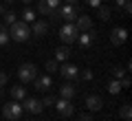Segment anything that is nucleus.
Masks as SVG:
<instances>
[{
  "mask_svg": "<svg viewBox=\"0 0 132 121\" xmlns=\"http://www.w3.org/2000/svg\"><path fill=\"white\" fill-rule=\"evenodd\" d=\"M29 37H31V27L27 22L15 20L9 27V40H13V42H27Z\"/></svg>",
  "mask_w": 132,
  "mask_h": 121,
  "instance_id": "nucleus-1",
  "label": "nucleus"
},
{
  "mask_svg": "<svg viewBox=\"0 0 132 121\" xmlns=\"http://www.w3.org/2000/svg\"><path fill=\"white\" fill-rule=\"evenodd\" d=\"M79 35V29L75 27V22H64V27L60 29V40L62 44H73Z\"/></svg>",
  "mask_w": 132,
  "mask_h": 121,
  "instance_id": "nucleus-2",
  "label": "nucleus"
},
{
  "mask_svg": "<svg viewBox=\"0 0 132 121\" xmlns=\"http://www.w3.org/2000/svg\"><path fill=\"white\" fill-rule=\"evenodd\" d=\"M22 103L20 101H15V99H11L9 103H5L2 106V115H5V119H9V121H15V119H20L22 117Z\"/></svg>",
  "mask_w": 132,
  "mask_h": 121,
  "instance_id": "nucleus-3",
  "label": "nucleus"
},
{
  "mask_svg": "<svg viewBox=\"0 0 132 121\" xmlns=\"http://www.w3.org/2000/svg\"><path fill=\"white\" fill-rule=\"evenodd\" d=\"M18 77H20L22 84H31L33 79L38 77V66L35 64H22L18 68Z\"/></svg>",
  "mask_w": 132,
  "mask_h": 121,
  "instance_id": "nucleus-4",
  "label": "nucleus"
},
{
  "mask_svg": "<svg viewBox=\"0 0 132 121\" xmlns=\"http://www.w3.org/2000/svg\"><path fill=\"white\" fill-rule=\"evenodd\" d=\"M22 110L31 112V115H40V112L44 110V106H42V101L35 99V97H24L22 99Z\"/></svg>",
  "mask_w": 132,
  "mask_h": 121,
  "instance_id": "nucleus-5",
  "label": "nucleus"
},
{
  "mask_svg": "<svg viewBox=\"0 0 132 121\" xmlns=\"http://www.w3.org/2000/svg\"><path fill=\"white\" fill-rule=\"evenodd\" d=\"M55 110H57V115L60 117H73V112H75V106L71 103V99H57L55 101Z\"/></svg>",
  "mask_w": 132,
  "mask_h": 121,
  "instance_id": "nucleus-6",
  "label": "nucleus"
},
{
  "mask_svg": "<svg viewBox=\"0 0 132 121\" xmlns=\"http://www.w3.org/2000/svg\"><path fill=\"white\" fill-rule=\"evenodd\" d=\"M95 40H97V31L90 29V31H81L79 35H77L75 42H79L81 49H88V46H93V44H95Z\"/></svg>",
  "mask_w": 132,
  "mask_h": 121,
  "instance_id": "nucleus-7",
  "label": "nucleus"
},
{
  "mask_svg": "<svg viewBox=\"0 0 132 121\" xmlns=\"http://www.w3.org/2000/svg\"><path fill=\"white\" fill-rule=\"evenodd\" d=\"M77 15H79L77 5H64V7H60V18L64 20V22H75Z\"/></svg>",
  "mask_w": 132,
  "mask_h": 121,
  "instance_id": "nucleus-8",
  "label": "nucleus"
},
{
  "mask_svg": "<svg viewBox=\"0 0 132 121\" xmlns=\"http://www.w3.org/2000/svg\"><path fill=\"white\" fill-rule=\"evenodd\" d=\"M128 40V31L123 27H114L112 31H110V42L114 44V46H121V44H126Z\"/></svg>",
  "mask_w": 132,
  "mask_h": 121,
  "instance_id": "nucleus-9",
  "label": "nucleus"
},
{
  "mask_svg": "<svg viewBox=\"0 0 132 121\" xmlns=\"http://www.w3.org/2000/svg\"><path fill=\"white\" fill-rule=\"evenodd\" d=\"M33 82H35V90H40V93H48V90L53 88V79H51V75H48V73L35 77Z\"/></svg>",
  "mask_w": 132,
  "mask_h": 121,
  "instance_id": "nucleus-10",
  "label": "nucleus"
},
{
  "mask_svg": "<svg viewBox=\"0 0 132 121\" xmlns=\"http://www.w3.org/2000/svg\"><path fill=\"white\" fill-rule=\"evenodd\" d=\"M57 73H60L64 79H75V77H79V68H77L75 64H66V62L57 68Z\"/></svg>",
  "mask_w": 132,
  "mask_h": 121,
  "instance_id": "nucleus-11",
  "label": "nucleus"
},
{
  "mask_svg": "<svg viewBox=\"0 0 132 121\" xmlns=\"http://www.w3.org/2000/svg\"><path fill=\"white\" fill-rule=\"evenodd\" d=\"M48 31V22H44V20H35L33 22V29H31V35L33 37H44Z\"/></svg>",
  "mask_w": 132,
  "mask_h": 121,
  "instance_id": "nucleus-12",
  "label": "nucleus"
},
{
  "mask_svg": "<svg viewBox=\"0 0 132 121\" xmlns=\"http://www.w3.org/2000/svg\"><path fill=\"white\" fill-rule=\"evenodd\" d=\"M75 27L79 29V33L81 31H90V29H93V20H90V15H86V13L77 15V18H75Z\"/></svg>",
  "mask_w": 132,
  "mask_h": 121,
  "instance_id": "nucleus-13",
  "label": "nucleus"
},
{
  "mask_svg": "<svg viewBox=\"0 0 132 121\" xmlns=\"http://www.w3.org/2000/svg\"><path fill=\"white\" fill-rule=\"evenodd\" d=\"M86 108L88 110H101L104 108V99L99 97V95H88L86 97Z\"/></svg>",
  "mask_w": 132,
  "mask_h": 121,
  "instance_id": "nucleus-14",
  "label": "nucleus"
},
{
  "mask_svg": "<svg viewBox=\"0 0 132 121\" xmlns=\"http://www.w3.org/2000/svg\"><path fill=\"white\" fill-rule=\"evenodd\" d=\"M60 95H62V99H73L77 95V86L75 84H62V88H60Z\"/></svg>",
  "mask_w": 132,
  "mask_h": 121,
  "instance_id": "nucleus-15",
  "label": "nucleus"
},
{
  "mask_svg": "<svg viewBox=\"0 0 132 121\" xmlns=\"http://www.w3.org/2000/svg\"><path fill=\"white\" fill-rule=\"evenodd\" d=\"M71 57V49H68V44H62V46L55 49V60L57 62H66Z\"/></svg>",
  "mask_w": 132,
  "mask_h": 121,
  "instance_id": "nucleus-16",
  "label": "nucleus"
},
{
  "mask_svg": "<svg viewBox=\"0 0 132 121\" xmlns=\"http://www.w3.org/2000/svg\"><path fill=\"white\" fill-rule=\"evenodd\" d=\"M9 95H11V99H15V101H22V99L27 97V88H24L22 84H18V86H13V88L9 90Z\"/></svg>",
  "mask_w": 132,
  "mask_h": 121,
  "instance_id": "nucleus-17",
  "label": "nucleus"
},
{
  "mask_svg": "<svg viewBox=\"0 0 132 121\" xmlns=\"http://www.w3.org/2000/svg\"><path fill=\"white\" fill-rule=\"evenodd\" d=\"M97 18L101 20V22H108V20H110V7L99 5V7H97Z\"/></svg>",
  "mask_w": 132,
  "mask_h": 121,
  "instance_id": "nucleus-18",
  "label": "nucleus"
},
{
  "mask_svg": "<svg viewBox=\"0 0 132 121\" xmlns=\"http://www.w3.org/2000/svg\"><path fill=\"white\" fill-rule=\"evenodd\" d=\"M106 88H108V93H110V95H119V93L123 90V88H121V82H119V79H110Z\"/></svg>",
  "mask_w": 132,
  "mask_h": 121,
  "instance_id": "nucleus-19",
  "label": "nucleus"
},
{
  "mask_svg": "<svg viewBox=\"0 0 132 121\" xmlns=\"http://www.w3.org/2000/svg\"><path fill=\"white\" fill-rule=\"evenodd\" d=\"M22 22H27V24H29V22H35V11L27 7V9L22 11Z\"/></svg>",
  "mask_w": 132,
  "mask_h": 121,
  "instance_id": "nucleus-20",
  "label": "nucleus"
},
{
  "mask_svg": "<svg viewBox=\"0 0 132 121\" xmlns=\"http://www.w3.org/2000/svg\"><path fill=\"white\" fill-rule=\"evenodd\" d=\"M119 115H121L123 121H130V117H132V108H130V103H123L121 110H119Z\"/></svg>",
  "mask_w": 132,
  "mask_h": 121,
  "instance_id": "nucleus-21",
  "label": "nucleus"
},
{
  "mask_svg": "<svg viewBox=\"0 0 132 121\" xmlns=\"http://www.w3.org/2000/svg\"><path fill=\"white\" fill-rule=\"evenodd\" d=\"M7 42H9V29L5 24H0V46H5Z\"/></svg>",
  "mask_w": 132,
  "mask_h": 121,
  "instance_id": "nucleus-22",
  "label": "nucleus"
},
{
  "mask_svg": "<svg viewBox=\"0 0 132 121\" xmlns=\"http://www.w3.org/2000/svg\"><path fill=\"white\" fill-rule=\"evenodd\" d=\"M2 18H5V27H11V24L18 20V15H15L13 11H5V15H2Z\"/></svg>",
  "mask_w": 132,
  "mask_h": 121,
  "instance_id": "nucleus-23",
  "label": "nucleus"
},
{
  "mask_svg": "<svg viewBox=\"0 0 132 121\" xmlns=\"http://www.w3.org/2000/svg\"><path fill=\"white\" fill-rule=\"evenodd\" d=\"M57 68H60V64H57V60H46V70H48V75L57 73Z\"/></svg>",
  "mask_w": 132,
  "mask_h": 121,
  "instance_id": "nucleus-24",
  "label": "nucleus"
},
{
  "mask_svg": "<svg viewBox=\"0 0 132 121\" xmlns=\"http://www.w3.org/2000/svg\"><path fill=\"white\" fill-rule=\"evenodd\" d=\"M38 11H40L42 15H48V13H51V7H48L44 0H38Z\"/></svg>",
  "mask_w": 132,
  "mask_h": 121,
  "instance_id": "nucleus-25",
  "label": "nucleus"
},
{
  "mask_svg": "<svg viewBox=\"0 0 132 121\" xmlns=\"http://www.w3.org/2000/svg\"><path fill=\"white\" fill-rule=\"evenodd\" d=\"M48 18H51V22H60V7L57 9H51V13H48Z\"/></svg>",
  "mask_w": 132,
  "mask_h": 121,
  "instance_id": "nucleus-26",
  "label": "nucleus"
},
{
  "mask_svg": "<svg viewBox=\"0 0 132 121\" xmlns=\"http://www.w3.org/2000/svg\"><path fill=\"white\" fill-rule=\"evenodd\" d=\"M123 75H126V70H123V68H119V66H114V68H112V79H121Z\"/></svg>",
  "mask_w": 132,
  "mask_h": 121,
  "instance_id": "nucleus-27",
  "label": "nucleus"
},
{
  "mask_svg": "<svg viewBox=\"0 0 132 121\" xmlns=\"http://www.w3.org/2000/svg\"><path fill=\"white\" fill-rule=\"evenodd\" d=\"M42 106H55V97H51V95H46V97L42 99Z\"/></svg>",
  "mask_w": 132,
  "mask_h": 121,
  "instance_id": "nucleus-28",
  "label": "nucleus"
},
{
  "mask_svg": "<svg viewBox=\"0 0 132 121\" xmlns=\"http://www.w3.org/2000/svg\"><path fill=\"white\" fill-rule=\"evenodd\" d=\"M7 82H9V75H7L5 70H0V88H2V86H5Z\"/></svg>",
  "mask_w": 132,
  "mask_h": 121,
  "instance_id": "nucleus-29",
  "label": "nucleus"
},
{
  "mask_svg": "<svg viewBox=\"0 0 132 121\" xmlns=\"http://www.w3.org/2000/svg\"><path fill=\"white\" fill-rule=\"evenodd\" d=\"M84 2H86V5H88V7H95V9H97L99 5H104L101 0H84Z\"/></svg>",
  "mask_w": 132,
  "mask_h": 121,
  "instance_id": "nucleus-30",
  "label": "nucleus"
},
{
  "mask_svg": "<svg viewBox=\"0 0 132 121\" xmlns=\"http://www.w3.org/2000/svg\"><path fill=\"white\" fill-rule=\"evenodd\" d=\"M44 2H46V5L51 7V9H57V7H60V2H62V0H44Z\"/></svg>",
  "mask_w": 132,
  "mask_h": 121,
  "instance_id": "nucleus-31",
  "label": "nucleus"
},
{
  "mask_svg": "<svg viewBox=\"0 0 132 121\" xmlns=\"http://www.w3.org/2000/svg\"><path fill=\"white\" fill-rule=\"evenodd\" d=\"M123 11H126L128 15L132 13V2H130V0H126V5H123Z\"/></svg>",
  "mask_w": 132,
  "mask_h": 121,
  "instance_id": "nucleus-32",
  "label": "nucleus"
},
{
  "mask_svg": "<svg viewBox=\"0 0 132 121\" xmlns=\"http://www.w3.org/2000/svg\"><path fill=\"white\" fill-rule=\"evenodd\" d=\"M81 77H84L86 82H90V79H93V70H84V73H81Z\"/></svg>",
  "mask_w": 132,
  "mask_h": 121,
  "instance_id": "nucleus-33",
  "label": "nucleus"
},
{
  "mask_svg": "<svg viewBox=\"0 0 132 121\" xmlns=\"http://www.w3.org/2000/svg\"><path fill=\"white\" fill-rule=\"evenodd\" d=\"M77 121H93V117H90V115H81Z\"/></svg>",
  "mask_w": 132,
  "mask_h": 121,
  "instance_id": "nucleus-34",
  "label": "nucleus"
},
{
  "mask_svg": "<svg viewBox=\"0 0 132 121\" xmlns=\"http://www.w3.org/2000/svg\"><path fill=\"white\" fill-rule=\"evenodd\" d=\"M79 0H66V5H77Z\"/></svg>",
  "mask_w": 132,
  "mask_h": 121,
  "instance_id": "nucleus-35",
  "label": "nucleus"
},
{
  "mask_svg": "<svg viewBox=\"0 0 132 121\" xmlns=\"http://www.w3.org/2000/svg\"><path fill=\"white\" fill-rule=\"evenodd\" d=\"M5 11H7V9H5V5H0V15H5Z\"/></svg>",
  "mask_w": 132,
  "mask_h": 121,
  "instance_id": "nucleus-36",
  "label": "nucleus"
},
{
  "mask_svg": "<svg viewBox=\"0 0 132 121\" xmlns=\"http://www.w3.org/2000/svg\"><path fill=\"white\" fill-rule=\"evenodd\" d=\"M20 2H24V5H31V2H33V0H20Z\"/></svg>",
  "mask_w": 132,
  "mask_h": 121,
  "instance_id": "nucleus-37",
  "label": "nucleus"
},
{
  "mask_svg": "<svg viewBox=\"0 0 132 121\" xmlns=\"http://www.w3.org/2000/svg\"><path fill=\"white\" fill-rule=\"evenodd\" d=\"M13 2H15V0H5V5H13Z\"/></svg>",
  "mask_w": 132,
  "mask_h": 121,
  "instance_id": "nucleus-38",
  "label": "nucleus"
},
{
  "mask_svg": "<svg viewBox=\"0 0 132 121\" xmlns=\"http://www.w3.org/2000/svg\"><path fill=\"white\" fill-rule=\"evenodd\" d=\"M0 97H2V88H0Z\"/></svg>",
  "mask_w": 132,
  "mask_h": 121,
  "instance_id": "nucleus-39",
  "label": "nucleus"
},
{
  "mask_svg": "<svg viewBox=\"0 0 132 121\" xmlns=\"http://www.w3.org/2000/svg\"><path fill=\"white\" fill-rule=\"evenodd\" d=\"M29 121H35V119H29Z\"/></svg>",
  "mask_w": 132,
  "mask_h": 121,
  "instance_id": "nucleus-40",
  "label": "nucleus"
}]
</instances>
